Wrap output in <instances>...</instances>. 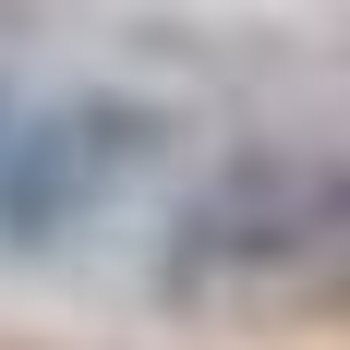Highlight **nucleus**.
<instances>
[{"label": "nucleus", "instance_id": "obj_1", "mask_svg": "<svg viewBox=\"0 0 350 350\" xmlns=\"http://www.w3.org/2000/svg\"><path fill=\"white\" fill-rule=\"evenodd\" d=\"M314 254H350V170L278 145V157H230L217 181H193V206L170 217L157 278L217 290V278H290Z\"/></svg>", "mask_w": 350, "mask_h": 350}, {"label": "nucleus", "instance_id": "obj_2", "mask_svg": "<svg viewBox=\"0 0 350 350\" xmlns=\"http://www.w3.org/2000/svg\"><path fill=\"white\" fill-rule=\"evenodd\" d=\"M145 145H157V109H133V97H61L36 121H12V145H0V254H49L72 230H97L109 193L145 170Z\"/></svg>", "mask_w": 350, "mask_h": 350}, {"label": "nucleus", "instance_id": "obj_3", "mask_svg": "<svg viewBox=\"0 0 350 350\" xmlns=\"http://www.w3.org/2000/svg\"><path fill=\"white\" fill-rule=\"evenodd\" d=\"M12 121H25V109H12V97H0V145H12Z\"/></svg>", "mask_w": 350, "mask_h": 350}]
</instances>
